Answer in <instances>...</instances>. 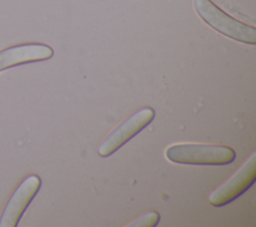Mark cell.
Returning <instances> with one entry per match:
<instances>
[{
    "label": "cell",
    "instance_id": "2",
    "mask_svg": "<svg viewBox=\"0 0 256 227\" xmlns=\"http://www.w3.org/2000/svg\"><path fill=\"white\" fill-rule=\"evenodd\" d=\"M193 6L198 16L217 32L238 42L256 43L255 27L234 19L211 0H193Z\"/></svg>",
    "mask_w": 256,
    "mask_h": 227
},
{
    "label": "cell",
    "instance_id": "5",
    "mask_svg": "<svg viewBox=\"0 0 256 227\" xmlns=\"http://www.w3.org/2000/svg\"><path fill=\"white\" fill-rule=\"evenodd\" d=\"M40 187L39 176L31 174L25 177L6 203L0 219V227H15Z\"/></svg>",
    "mask_w": 256,
    "mask_h": 227
},
{
    "label": "cell",
    "instance_id": "7",
    "mask_svg": "<svg viewBox=\"0 0 256 227\" xmlns=\"http://www.w3.org/2000/svg\"><path fill=\"white\" fill-rule=\"evenodd\" d=\"M160 221V214L157 211L151 210L139 216L137 219L129 223V227H155Z\"/></svg>",
    "mask_w": 256,
    "mask_h": 227
},
{
    "label": "cell",
    "instance_id": "1",
    "mask_svg": "<svg viewBox=\"0 0 256 227\" xmlns=\"http://www.w3.org/2000/svg\"><path fill=\"white\" fill-rule=\"evenodd\" d=\"M166 158L177 164L226 165L236 158L235 151L224 145L173 144L165 150Z\"/></svg>",
    "mask_w": 256,
    "mask_h": 227
},
{
    "label": "cell",
    "instance_id": "3",
    "mask_svg": "<svg viewBox=\"0 0 256 227\" xmlns=\"http://www.w3.org/2000/svg\"><path fill=\"white\" fill-rule=\"evenodd\" d=\"M155 111L151 107H143L133 112L119 123L100 142L97 152L101 157H108L140 133L154 119Z\"/></svg>",
    "mask_w": 256,
    "mask_h": 227
},
{
    "label": "cell",
    "instance_id": "6",
    "mask_svg": "<svg viewBox=\"0 0 256 227\" xmlns=\"http://www.w3.org/2000/svg\"><path fill=\"white\" fill-rule=\"evenodd\" d=\"M53 49L42 43H25L0 51V72L20 64L43 61L53 56Z\"/></svg>",
    "mask_w": 256,
    "mask_h": 227
},
{
    "label": "cell",
    "instance_id": "4",
    "mask_svg": "<svg viewBox=\"0 0 256 227\" xmlns=\"http://www.w3.org/2000/svg\"><path fill=\"white\" fill-rule=\"evenodd\" d=\"M255 179L256 153H253L230 179L210 193L208 201L214 207L225 206L246 192Z\"/></svg>",
    "mask_w": 256,
    "mask_h": 227
}]
</instances>
